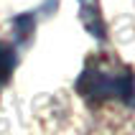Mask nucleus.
<instances>
[{
    "label": "nucleus",
    "mask_w": 135,
    "mask_h": 135,
    "mask_svg": "<svg viewBox=\"0 0 135 135\" xmlns=\"http://www.w3.org/2000/svg\"><path fill=\"white\" fill-rule=\"evenodd\" d=\"M8 74H10V54H8V49L0 46V82H3Z\"/></svg>",
    "instance_id": "1"
}]
</instances>
